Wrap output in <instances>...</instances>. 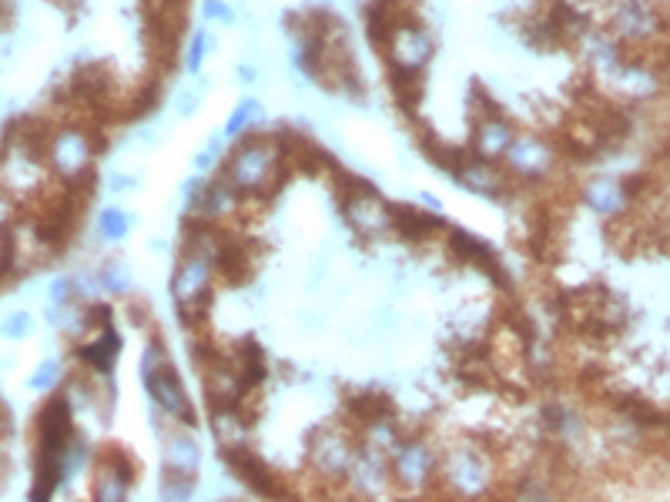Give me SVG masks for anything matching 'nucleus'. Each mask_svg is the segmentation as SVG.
<instances>
[{
  "label": "nucleus",
  "instance_id": "17",
  "mask_svg": "<svg viewBox=\"0 0 670 502\" xmlns=\"http://www.w3.org/2000/svg\"><path fill=\"white\" fill-rule=\"evenodd\" d=\"M202 88H209V78H202L199 88H179V91H175L172 104H175V114H179V117H192V114L202 107V94H205Z\"/></svg>",
  "mask_w": 670,
  "mask_h": 502
},
{
  "label": "nucleus",
  "instance_id": "23",
  "mask_svg": "<svg viewBox=\"0 0 670 502\" xmlns=\"http://www.w3.org/2000/svg\"><path fill=\"white\" fill-rule=\"evenodd\" d=\"M416 202H419V205H423L426 212H433V215H443V202H439L436 195H429V192H419V195H416Z\"/></svg>",
  "mask_w": 670,
  "mask_h": 502
},
{
  "label": "nucleus",
  "instance_id": "16",
  "mask_svg": "<svg viewBox=\"0 0 670 502\" xmlns=\"http://www.w3.org/2000/svg\"><path fill=\"white\" fill-rule=\"evenodd\" d=\"M225 151H229V141H225V134L222 131H215V134H209V141L202 144V151L195 154V175H212V167H219L222 164V157H225Z\"/></svg>",
  "mask_w": 670,
  "mask_h": 502
},
{
  "label": "nucleus",
  "instance_id": "14",
  "mask_svg": "<svg viewBox=\"0 0 670 502\" xmlns=\"http://www.w3.org/2000/svg\"><path fill=\"white\" fill-rule=\"evenodd\" d=\"M131 228H134V215H131L128 208H121V205H108V208H101L98 218H94V232H98V238L108 242V245L124 242V238L131 235Z\"/></svg>",
  "mask_w": 670,
  "mask_h": 502
},
{
  "label": "nucleus",
  "instance_id": "3",
  "mask_svg": "<svg viewBox=\"0 0 670 502\" xmlns=\"http://www.w3.org/2000/svg\"><path fill=\"white\" fill-rule=\"evenodd\" d=\"M98 151H101L98 134L81 121H61V124L48 127L44 141H41V154H44L51 178L58 185H68V188L91 182V172L98 164Z\"/></svg>",
  "mask_w": 670,
  "mask_h": 502
},
{
  "label": "nucleus",
  "instance_id": "10",
  "mask_svg": "<svg viewBox=\"0 0 670 502\" xmlns=\"http://www.w3.org/2000/svg\"><path fill=\"white\" fill-rule=\"evenodd\" d=\"M238 205H242V198L235 195V188H232L222 175H215V178L205 182L202 198H199V205L192 208V218H195L199 225H219V228H222V222H229V218L238 212Z\"/></svg>",
  "mask_w": 670,
  "mask_h": 502
},
{
  "label": "nucleus",
  "instance_id": "15",
  "mask_svg": "<svg viewBox=\"0 0 670 502\" xmlns=\"http://www.w3.org/2000/svg\"><path fill=\"white\" fill-rule=\"evenodd\" d=\"M219 48V38L215 31L209 28H199L192 38H189V48H185V74H199L205 68V61L212 58V51Z\"/></svg>",
  "mask_w": 670,
  "mask_h": 502
},
{
  "label": "nucleus",
  "instance_id": "2",
  "mask_svg": "<svg viewBox=\"0 0 670 502\" xmlns=\"http://www.w3.org/2000/svg\"><path fill=\"white\" fill-rule=\"evenodd\" d=\"M383 58L389 68V81L403 104L419 98L423 74L436 58V34L413 14H396L383 34Z\"/></svg>",
  "mask_w": 670,
  "mask_h": 502
},
{
  "label": "nucleus",
  "instance_id": "18",
  "mask_svg": "<svg viewBox=\"0 0 670 502\" xmlns=\"http://www.w3.org/2000/svg\"><path fill=\"white\" fill-rule=\"evenodd\" d=\"M98 285L101 288H108V291H128V285H131V272L121 265V262H108L101 272H98Z\"/></svg>",
  "mask_w": 670,
  "mask_h": 502
},
{
  "label": "nucleus",
  "instance_id": "21",
  "mask_svg": "<svg viewBox=\"0 0 670 502\" xmlns=\"http://www.w3.org/2000/svg\"><path fill=\"white\" fill-rule=\"evenodd\" d=\"M31 331H34V318L28 311H14L0 321V335H4V339H28Z\"/></svg>",
  "mask_w": 670,
  "mask_h": 502
},
{
  "label": "nucleus",
  "instance_id": "24",
  "mask_svg": "<svg viewBox=\"0 0 670 502\" xmlns=\"http://www.w3.org/2000/svg\"><path fill=\"white\" fill-rule=\"evenodd\" d=\"M238 81H242V84H255V81H258V68H252L248 61H242V64H238Z\"/></svg>",
  "mask_w": 670,
  "mask_h": 502
},
{
  "label": "nucleus",
  "instance_id": "7",
  "mask_svg": "<svg viewBox=\"0 0 670 502\" xmlns=\"http://www.w3.org/2000/svg\"><path fill=\"white\" fill-rule=\"evenodd\" d=\"M456 188H463L466 195L473 198H483V202H507L514 198L517 185L514 178L507 175V167H502L499 161H486V157H476V154H463L449 172H446Z\"/></svg>",
  "mask_w": 670,
  "mask_h": 502
},
{
  "label": "nucleus",
  "instance_id": "9",
  "mask_svg": "<svg viewBox=\"0 0 670 502\" xmlns=\"http://www.w3.org/2000/svg\"><path fill=\"white\" fill-rule=\"evenodd\" d=\"M131 482H134V469L118 452H108L94 469L91 502H128Z\"/></svg>",
  "mask_w": 670,
  "mask_h": 502
},
{
  "label": "nucleus",
  "instance_id": "12",
  "mask_svg": "<svg viewBox=\"0 0 670 502\" xmlns=\"http://www.w3.org/2000/svg\"><path fill=\"white\" fill-rule=\"evenodd\" d=\"M164 465H168V472L172 475H185V479H192L195 472H199V465H202V449H199V442L189 436V432H172L164 439Z\"/></svg>",
  "mask_w": 670,
  "mask_h": 502
},
{
  "label": "nucleus",
  "instance_id": "8",
  "mask_svg": "<svg viewBox=\"0 0 670 502\" xmlns=\"http://www.w3.org/2000/svg\"><path fill=\"white\" fill-rule=\"evenodd\" d=\"M577 198L587 212H593L597 218H617L627 205H630V188L617 178L607 175H593L577 188Z\"/></svg>",
  "mask_w": 670,
  "mask_h": 502
},
{
  "label": "nucleus",
  "instance_id": "6",
  "mask_svg": "<svg viewBox=\"0 0 670 502\" xmlns=\"http://www.w3.org/2000/svg\"><path fill=\"white\" fill-rule=\"evenodd\" d=\"M514 137H517V124L502 114L493 101L476 94V107L469 114V144H466V151L476 154V157L502 164Z\"/></svg>",
  "mask_w": 670,
  "mask_h": 502
},
{
  "label": "nucleus",
  "instance_id": "22",
  "mask_svg": "<svg viewBox=\"0 0 670 502\" xmlns=\"http://www.w3.org/2000/svg\"><path fill=\"white\" fill-rule=\"evenodd\" d=\"M108 188H111V195H124V192L138 188V178H131V175H111Z\"/></svg>",
  "mask_w": 670,
  "mask_h": 502
},
{
  "label": "nucleus",
  "instance_id": "20",
  "mask_svg": "<svg viewBox=\"0 0 670 502\" xmlns=\"http://www.w3.org/2000/svg\"><path fill=\"white\" fill-rule=\"evenodd\" d=\"M61 382V362H54V359H44L41 366H38V372L31 376V389L34 392H51L54 386Z\"/></svg>",
  "mask_w": 670,
  "mask_h": 502
},
{
  "label": "nucleus",
  "instance_id": "5",
  "mask_svg": "<svg viewBox=\"0 0 670 502\" xmlns=\"http://www.w3.org/2000/svg\"><path fill=\"white\" fill-rule=\"evenodd\" d=\"M339 212H343V222L366 242L396 235V205H389L366 182H349V188L343 192Z\"/></svg>",
  "mask_w": 670,
  "mask_h": 502
},
{
  "label": "nucleus",
  "instance_id": "13",
  "mask_svg": "<svg viewBox=\"0 0 670 502\" xmlns=\"http://www.w3.org/2000/svg\"><path fill=\"white\" fill-rule=\"evenodd\" d=\"M118 352H121V339L114 335V328H101L98 339L88 342L78 356H81V362H84L88 369H94V372H111Z\"/></svg>",
  "mask_w": 670,
  "mask_h": 502
},
{
  "label": "nucleus",
  "instance_id": "11",
  "mask_svg": "<svg viewBox=\"0 0 670 502\" xmlns=\"http://www.w3.org/2000/svg\"><path fill=\"white\" fill-rule=\"evenodd\" d=\"M265 121H268L265 104H262L258 98H242V101L232 107V114L225 117L222 134H225L229 144H235V141L248 137V134H258V131L265 127Z\"/></svg>",
  "mask_w": 670,
  "mask_h": 502
},
{
  "label": "nucleus",
  "instance_id": "1",
  "mask_svg": "<svg viewBox=\"0 0 670 502\" xmlns=\"http://www.w3.org/2000/svg\"><path fill=\"white\" fill-rule=\"evenodd\" d=\"M292 167L288 157V144L282 134H248L235 144H229L219 175L235 188V195L242 202H255V198H268L278 192V185L285 182V172Z\"/></svg>",
  "mask_w": 670,
  "mask_h": 502
},
{
  "label": "nucleus",
  "instance_id": "19",
  "mask_svg": "<svg viewBox=\"0 0 670 502\" xmlns=\"http://www.w3.org/2000/svg\"><path fill=\"white\" fill-rule=\"evenodd\" d=\"M202 21L232 28L238 21V14H235V8L229 4V0H202Z\"/></svg>",
  "mask_w": 670,
  "mask_h": 502
},
{
  "label": "nucleus",
  "instance_id": "4",
  "mask_svg": "<svg viewBox=\"0 0 670 502\" xmlns=\"http://www.w3.org/2000/svg\"><path fill=\"white\" fill-rule=\"evenodd\" d=\"M557 161H560V144H554L540 131H517L507 157H502V167H507V175L514 178L517 188H534L557 172Z\"/></svg>",
  "mask_w": 670,
  "mask_h": 502
}]
</instances>
